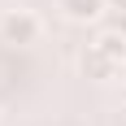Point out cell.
Wrapping results in <instances>:
<instances>
[{"label":"cell","instance_id":"1","mask_svg":"<svg viewBox=\"0 0 126 126\" xmlns=\"http://www.w3.org/2000/svg\"><path fill=\"white\" fill-rule=\"evenodd\" d=\"M39 17L31 9H9L4 17H0V35H4V44H35L39 39Z\"/></svg>","mask_w":126,"mask_h":126},{"label":"cell","instance_id":"2","mask_svg":"<svg viewBox=\"0 0 126 126\" xmlns=\"http://www.w3.org/2000/svg\"><path fill=\"white\" fill-rule=\"evenodd\" d=\"M78 65H83V74H91V78H113L117 74V61L100 48V44H87V52H83Z\"/></svg>","mask_w":126,"mask_h":126},{"label":"cell","instance_id":"3","mask_svg":"<svg viewBox=\"0 0 126 126\" xmlns=\"http://www.w3.org/2000/svg\"><path fill=\"white\" fill-rule=\"evenodd\" d=\"M57 9L70 17V22H91L109 9V0H57Z\"/></svg>","mask_w":126,"mask_h":126},{"label":"cell","instance_id":"4","mask_svg":"<svg viewBox=\"0 0 126 126\" xmlns=\"http://www.w3.org/2000/svg\"><path fill=\"white\" fill-rule=\"evenodd\" d=\"M96 44H100V48L109 52V57H113L117 65H122V57H126V35H117V31H104V35L96 39Z\"/></svg>","mask_w":126,"mask_h":126},{"label":"cell","instance_id":"5","mask_svg":"<svg viewBox=\"0 0 126 126\" xmlns=\"http://www.w3.org/2000/svg\"><path fill=\"white\" fill-rule=\"evenodd\" d=\"M109 9H122L126 13V0H109Z\"/></svg>","mask_w":126,"mask_h":126}]
</instances>
